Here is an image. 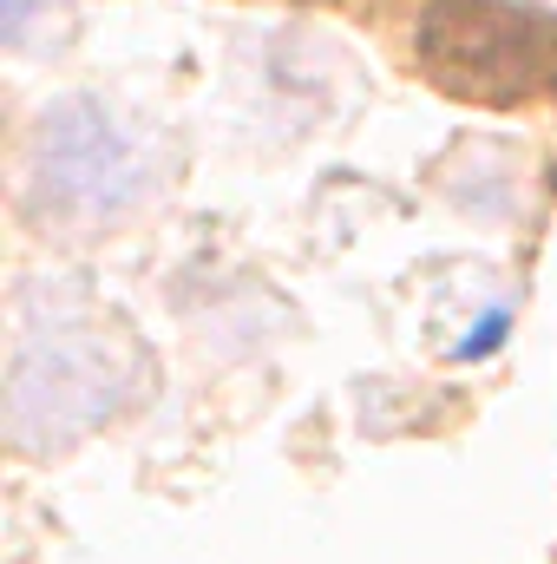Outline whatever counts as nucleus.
I'll use <instances>...</instances> for the list:
<instances>
[{
	"instance_id": "2",
	"label": "nucleus",
	"mask_w": 557,
	"mask_h": 564,
	"mask_svg": "<svg viewBox=\"0 0 557 564\" xmlns=\"http://www.w3.org/2000/svg\"><path fill=\"white\" fill-rule=\"evenodd\" d=\"M419 73L472 106H532L557 93V20L512 0H426L414 20Z\"/></svg>"
},
{
	"instance_id": "1",
	"label": "nucleus",
	"mask_w": 557,
	"mask_h": 564,
	"mask_svg": "<svg viewBox=\"0 0 557 564\" xmlns=\"http://www.w3.org/2000/svg\"><path fill=\"white\" fill-rule=\"evenodd\" d=\"M151 388L139 335L86 295H40L13 328L7 426L26 453L86 440L92 426L132 414Z\"/></svg>"
},
{
	"instance_id": "3",
	"label": "nucleus",
	"mask_w": 557,
	"mask_h": 564,
	"mask_svg": "<svg viewBox=\"0 0 557 564\" xmlns=\"http://www.w3.org/2000/svg\"><path fill=\"white\" fill-rule=\"evenodd\" d=\"M20 197L40 224L99 230L151 197V158L99 99H66L46 106L26 132Z\"/></svg>"
},
{
	"instance_id": "4",
	"label": "nucleus",
	"mask_w": 557,
	"mask_h": 564,
	"mask_svg": "<svg viewBox=\"0 0 557 564\" xmlns=\"http://www.w3.org/2000/svg\"><path fill=\"white\" fill-rule=\"evenodd\" d=\"M33 13H40V0H7V26H13V33H26Z\"/></svg>"
}]
</instances>
